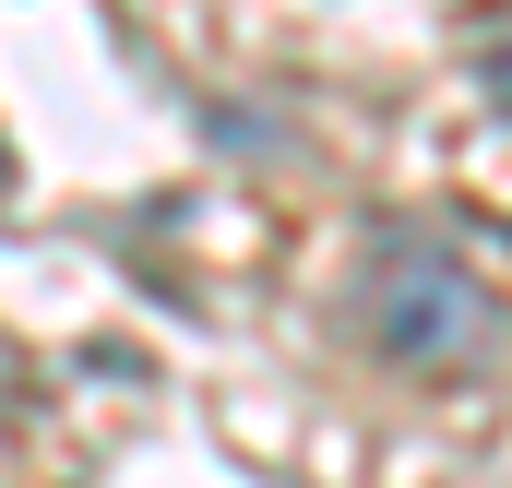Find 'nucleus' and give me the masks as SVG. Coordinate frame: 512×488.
Instances as JSON below:
<instances>
[{"label": "nucleus", "mask_w": 512, "mask_h": 488, "mask_svg": "<svg viewBox=\"0 0 512 488\" xmlns=\"http://www.w3.org/2000/svg\"><path fill=\"white\" fill-rule=\"evenodd\" d=\"M358 322H370V346L405 358V369H429V358H489V346H501V298H489L441 239H382V250H370Z\"/></svg>", "instance_id": "1"}, {"label": "nucleus", "mask_w": 512, "mask_h": 488, "mask_svg": "<svg viewBox=\"0 0 512 488\" xmlns=\"http://www.w3.org/2000/svg\"><path fill=\"white\" fill-rule=\"evenodd\" d=\"M477 96H489V108L512 120V0L489 12V24H477Z\"/></svg>", "instance_id": "2"}]
</instances>
